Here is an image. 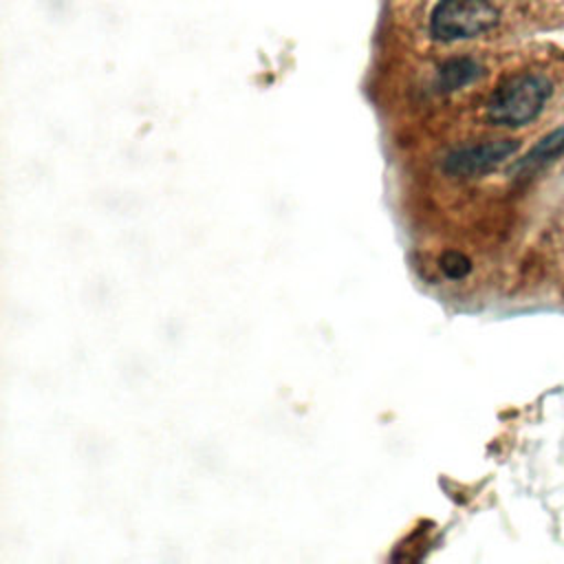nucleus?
Returning a JSON list of instances; mask_svg holds the SVG:
<instances>
[{
    "label": "nucleus",
    "instance_id": "obj_4",
    "mask_svg": "<svg viewBox=\"0 0 564 564\" xmlns=\"http://www.w3.org/2000/svg\"><path fill=\"white\" fill-rule=\"evenodd\" d=\"M482 75V66L474 57H452L436 70V88L441 93L458 90Z\"/></svg>",
    "mask_w": 564,
    "mask_h": 564
},
{
    "label": "nucleus",
    "instance_id": "obj_6",
    "mask_svg": "<svg viewBox=\"0 0 564 564\" xmlns=\"http://www.w3.org/2000/svg\"><path fill=\"white\" fill-rule=\"evenodd\" d=\"M441 271L452 280H463L471 271V260L460 251H445L438 260Z\"/></svg>",
    "mask_w": 564,
    "mask_h": 564
},
{
    "label": "nucleus",
    "instance_id": "obj_1",
    "mask_svg": "<svg viewBox=\"0 0 564 564\" xmlns=\"http://www.w3.org/2000/svg\"><path fill=\"white\" fill-rule=\"evenodd\" d=\"M551 93L553 84L542 73H513L491 93L487 119L496 126H524L540 115Z\"/></svg>",
    "mask_w": 564,
    "mask_h": 564
},
{
    "label": "nucleus",
    "instance_id": "obj_2",
    "mask_svg": "<svg viewBox=\"0 0 564 564\" xmlns=\"http://www.w3.org/2000/svg\"><path fill=\"white\" fill-rule=\"evenodd\" d=\"M498 20L500 11L489 0H438L430 18V33L441 42H456L494 29Z\"/></svg>",
    "mask_w": 564,
    "mask_h": 564
},
{
    "label": "nucleus",
    "instance_id": "obj_5",
    "mask_svg": "<svg viewBox=\"0 0 564 564\" xmlns=\"http://www.w3.org/2000/svg\"><path fill=\"white\" fill-rule=\"evenodd\" d=\"M564 152V126H560L557 130H553L551 134H546L516 167L518 170H531V167H540L553 159H557Z\"/></svg>",
    "mask_w": 564,
    "mask_h": 564
},
{
    "label": "nucleus",
    "instance_id": "obj_3",
    "mask_svg": "<svg viewBox=\"0 0 564 564\" xmlns=\"http://www.w3.org/2000/svg\"><path fill=\"white\" fill-rule=\"evenodd\" d=\"M516 150H518V141L513 139H494V141L474 143V145H463L452 150L443 159V172L460 178L480 176L498 167Z\"/></svg>",
    "mask_w": 564,
    "mask_h": 564
}]
</instances>
